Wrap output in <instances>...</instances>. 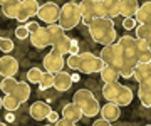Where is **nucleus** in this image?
Returning <instances> with one entry per match:
<instances>
[{
	"label": "nucleus",
	"instance_id": "obj_1",
	"mask_svg": "<svg viewBox=\"0 0 151 126\" xmlns=\"http://www.w3.org/2000/svg\"><path fill=\"white\" fill-rule=\"evenodd\" d=\"M87 27H89V35L92 37V40L96 44L106 45V44H111V42H116V39H118V32L114 29L113 19L96 17Z\"/></svg>",
	"mask_w": 151,
	"mask_h": 126
},
{
	"label": "nucleus",
	"instance_id": "obj_2",
	"mask_svg": "<svg viewBox=\"0 0 151 126\" xmlns=\"http://www.w3.org/2000/svg\"><path fill=\"white\" fill-rule=\"evenodd\" d=\"M103 98L106 101H113V103L119 104V106H129L133 103L134 94L131 91V88L116 82H104L103 86Z\"/></svg>",
	"mask_w": 151,
	"mask_h": 126
},
{
	"label": "nucleus",
	"instance_id": "obj_3",
	"mask_svg": "<svg viewBox=\"0 0 151 126\" xmlns=\"http://www.w3.org/2000/svg\"><path fill=\"white\" fill-rule=\"evenodd\" d=\"M72 101L82 109V114L86 116V118L97 116L99 111H101L99 101H97L96 96H94L92 91H89V89H77V91L74 93Z\"/></svg>",
	"mask_w": 151,
	"mask_h": 126
},
{
	"label": "nucleus",
	"instance_id": "obj_4",
	"mask_svg": "<svg viewBox=\"0 0 151 126\" xmlns=\"http://www.w3.org/2000/svg\"><path fill=\"white\" fill-rule=\"evenodd\" d=\"M79 22H81V9H79V4L67 0V4L60 7L57 24L64 30H72Z\"/></svg>",
	"mask_w": 151,
	"mask_h": 126
},
{
	"label": "nucleus",
	"instance_id": "obj_5",
	"mask_svg": "<svg viewBox=\"0 0 151 126\" xmlns=\"http://www.w3.org/2000/svg\"><path fill=\"white\" fill-rule=\"evenodd\" d=\"M79 9H81V22L84 25H89L96 17H104L101 0H82L79 4Z\"/></svg>",
	"mask_w": 151,
	"mask_h": 126
},
{
	"label": "nucleus",
	"instance_id": "obj_6",
	"mask_svg": "<svg viewBox=\"0 0 151 126\" xmlns=\"http://www.w3.org/2000/svg\"><path fill=\"white\" fill-rule=\"evenodd\" d=\"M79 57H81L79 71L84 72V74H96L104 66V60L101 57L94 55L92 52H79Z\"/></svg>",
	"mask_w": 151,
	"mask_h": 126
},
{
	"label": "nucleus",
	"instance_id": "obj_7",
	"mask_svg": "<svg viewBox=\"0 0 151 126\" xmlns=\"http://www.w3.org/2000/svg\"><path fill=\"white\" fill-rule=\"evenodd\" d=\"M101 59L104 60V64H109V66L114 67H121V62H123V54H121V47L116 42H111V44H106L101 49Z\"/></svg>",
	"mask_w": 151,
	"mask_h": 126
},
{
	"label": "nucleus",
	"instance_id": "obj_8",
	"mask_svg": "<svg viewBox=\"0 0 151 126\" xmlns=\"http://www.w3.org/2000/svg\"><path fill=\"white\" fill-rule=\"evenodd\" d=\"M44 66H45V71L49 72H57V71H62V67L65 66V59H64V54H60L57 49H52L47 52V55L44 57Z\"/></svg>",
	"mask_w": 151,
	"mask_h": 126
},
{
	"label": "nucleus",
	"instance_id": "obj_9",
	"mask_svg": "<svg viewBox=\"0 0 151 126\" xmlns=\"http://www.w3.org/2000/svg\"><path fill=\"white\" fill-rule=\"evenodd\" d=\"M59 12H60V7L54 2H45L44 5L39 7L37 10V17L40 19V22H45V24H54L57 22L59 19Z\"/></svg>",
	"mask_w": 151,
	"mask_h": 126
},
{
	"label": "nucleus",
	"instance_id": "obj_10",
	"mask_svg": "<svg viewBox=\"0 0 151 126\" xmlns=\"http://www.w3.org/2000/svg\"><path fill=\"white\" fill-rule=\"evenodd\" d=\"M39 7L40 5L37 0H20V9L17 12L15 20L17 22H27L30 17L37 15Z\"/></svg>",
	"mask_w": 151,
	"mask_h": 126
},
{
	"label": "nucleus",
	"instance_id": "obj_11",
	"mask_svg": "<svg viewBox=\"0 0 151 126\" xmlns=\"http://www.w3.org/2000/svg\"><path fill=\"white\" fill-rule=\"evenodd\" d=\"M30 44L35 47V49H45L50 45V39H49V32L45 27H39L35 32H32L30 35Z\"/></svg>",
	"mask_w": 151,
	"mask_h": 126
},
{
	"label": "nucleus",
	"instance_id": "obj_12",
	"mask_svg": "<svg viewBox=\"0 0 151 126\" xmlns=\"http://www.w3.org/2000/svg\"><path fill=\"white\" fill-rule=\"evenodd\" d=\"M19 72V62L12 55H4L0 57V76H15Z\"/></svg>",
	"mask_w": 151,
	"mask_h": 126
},
{
	"label": "nucleus",
	"instance_id": "obj_13",
	"mask_svg": "<svg viewBox=\"0 0 151 126\" xmlns=\"http://www.w3.org/2000/svg\"><path fill=\"white\" fill-rule=\"evenodd\" d=\"M50 106H49V103H45V101H35V103L30 104V108H29V113H30V116H32L35 121H44L47 120V114L50 113Z\"/></svg>",
	"mask_w": 151,
	"mask_h": 126
},
{
	"label": "nucleus",
	"instance_id": "obj_14",
	"mask_svg": "<svg viewBox=\"0 0 151 126\" xmlns=\"http://www.w3.org/2000/svg\"><path fill=\"white\" fill-rule=\"evenodd\" d=\"M60 116H62V118H65L67 121H70L72 125H76L77 121H81V118H82L84 114H82V109H81V108H79V106H77V104L72 101V103H67L64 108H62V113H60Z\"/></svg>",
	"mask_w": 151,
	"mask_h": 126
},
{
	"label": "nucleus",
	"instance_id": "obj_15",
	"mask_svg": "<svg viewBox=\"0 0 151 126\" xmlns=\"http://www.w3.org/2000/svg\"><path fill=\"white\" fill-rule=\"evenodd\" d=\"M70 86H72V77H70L69 72H64V71H57L54 72V86L57 91L60 93H65V91H69Z\"/></svg>",
	"mask_w": 151,
	"mask_h": 126
},
{
	"label": "nucleus",
	"instance_id": "obj_16",
	"mask_svg": "<svg viewBox=\"0 0 151 126\" xmlns=\"http://www.w3.org/2000/svg\"><path fill=\"white\" fill-rule=\"evenodd\" d=\"M101 116L103 118H106L108 121H116L119 120V116H121V106L116 103H113V101H108V103L104 104V106H101Z\"/></svg>",
	"mask_w": 151,
	"mask_h": 126
},
{
	"label": "nucleus",
	"instance_id": "obj_17",
	"mask_svg": "<svg viewBox=\"0 0 151 126\" xmlns=\"http://www.w3.org/2000/svg\"><path fill=\"white\" fill-rule=\"evenodd\" d=\"M139 84V91H138V98H139L141 104L146 108H151V77L143 79L138 82Z\"/></svg>",
	"mask_w": 151,
	"mask_h": 126
},
{
	"label": "nucleus",
	"instance_id": "obj_18",
	"mask_svg": "<svg viewBox=\"0 0 151 126\" xmlns=\"http://www.w3.org/2000/svg\"><path fill=\"white\" fill-rule=\"evenodd\" d=\"M138 0H119V15L123 17H134L138 12Z\"/></svg>",
	"mask_w": 151,
	"mask_h": 126
},
{
	"label": "nucleus",
	"instance_id": "obj_19",
	"mask_svg": "<svg viewBox=\"0 0 151 126\" xmlns=\"http://www.w3.org/2000/svg\"><path fill=\"white\" fill-rule=\"evenodd\" d=\"M99 76H101V79H103L104 82H116L119 81V69L114 66H109V64H104L103 69L99 71Z\"/></svg>",
	"mask_w": 151,
	"mask_h": 126
},
{
	"label": "nucleus",
	"instance_id": "obj_20",
	"mask_svg": "<svg viewBox=\"0 0 151 126\" xmlns=\"http://www.w3.org/2000/svg\"><path fill=\"white\" fill-rule=\"evenodd\" d=\"M12 94H14L20 103H25V101L30 98V86H29V81H19L15 89L12 91Z\"/></svg>",
	"mask_w": 151,
	"mask_h": 126
},
{
	"label": "nucleus",
	"instance_id": "obj_21",
	"mask_svg": "<svg viewBox=\"0 0 151 126\" xmlns=\"http://www.w3.org/2000/svg\"><path fill=\"white\" fill-rule=\"evenodd\" d=\"M101 2H103L104 17L114 20L119 15V0H101Z\"/></svg>",
	"mask_w": 151,
	"mask_h": 126
},
{
	"label": "nucleus",
	"instance_id": "obj_22",
	"mask_svg": "<svg viewBox=\"0 0 151 126\" xmlns=\"http://www.w3.org/2000/svg\"><path fill=\"white\" fill-rule=\"evenodd\" d=\"M133 77L138 82L143 81V79L151 77V64L150 62H138L134 67V71H133Z\"/></svg>",
	"mask_w": 151,
	"mask_h": 126
},
{
	"label": "nucleus",
	"instance_id": "obj_23",
	"mask_svg": "<svg viewBox=\"0 0 151 126\" xmlns=\"http://www.w3.org/2000/svg\"><path fill=\"white\" fill-rule=\"evenodd\" d=\"M134 19L138 24H146L151 20V2H145L138 7V12L134 14Z\"/></svg>",
	"mask_w": 151,
	"mask_h": 126
},
{
	"label": "nucleus",
	"instance_id": "obj_24",
	"mask_svg": "<svg viewBox=\"0 0 151 126\" xmlns=\"http://www.w3.org/2000/svg\"><path fill=\"white\" fill-rule=\"evenodd\" d=\"M19 9H20V0H7L5 4H2V12L7 19H15Z\"/></svg>",
	"mask_w": 151,
	"mask_h": 126
},
{
	"label": "nucleus",
	"instance_id": "obj_25",
	"mask_svg": "<svg viewBox=\"0 0 151 126\" xmlns=\"http://www.w3.org/2000/svg\"><path fill=\"white\" fill-rule=\"evenodd\" d=\"M136 37L138 39H145L148 45L151 49V20L146 24H136Z\"/></svg>",
	"mask_w": 151,
	"mask_h": 126
},
{
	"label": "nucleus",
	"instance_id": "obj_26",
	"mask_svg": "<svg viewBox=\"0 0 151 126\" xmlns=\"http://www.w3.org/2000/svg\"><path fill=\"white\" fill-rule=\"evenodd\" d=\"M70 45H72V40H70V39L64 34L62 37H59V39L54 42V44H52V47H54V49H57L60 54H69Z\"/></svg>",
	"mask_w": 151,
	"mask_h": 126
},
{
	"label": "nucleus",
	"instance_id": "obj_27",
	"mask_svg": "<svg viewBox=\"0 0 151 126\" xmlns=\"http://www.w3.org/2000/svg\"><path fill=\"white\" fill-rule=\"evenodd\" d=\"M20 101L14 96V94H5V98H2V106L5 108L7 111H15L20 108Z\"/></svg>",
	"mask_w": 151,
	"mask_h": 126
},
{
	"label": "nucleus",
	"instance_id": "obj_28",
	"mask_svg": "<svg viewBox=\"0 0 151 126\" xmlns=\"http://www.w3.org/2000/svg\"><path fill=\"white\" fill-rule=\"evenodd\" d=\"M17 86V79L14 76H7L2 79V82H0V91L5 94H12V91L15 89Z\"/></svg>",
	"mask_w": 151,
	"mask_h": 126
},
{
	"label": "nucleus",
	"instance_id": "obj_29",
	"mask_svg": "<svg viewBox=\"0 0 151 126\" xmlns=\"http://www.w3.org/2000/svg\"><path fill=\"white\" fill-rule=\"evenodd\" d=\"M54 86V74L52 72H42V77H40V81H39V89L40 91H45V89H50Z\"/></svg>",
	"mask_w": 151,
	"mask_h": 126
},
{
	"label": "nucleus",
	"instance_id": "obj_30",
	"mask_svg": "<svg viewBox=\"0 0 151 126\" xmlns=\"http://www.w3.org/2000/svg\"><path fill=\"white\" fill-rule=\"evenodd\" d=\"M40 77H42V71L39 67H32V69L27 71V81L32 82V84H39Z\"/></svg>",
	"mask_w": 151,
	"mask_h": 126
},
{
	"label": "nucleus",
	"instance_id": "obj_31",
	"mask_svg": "<svg viewBox=\"0 0 151 126\" xmlns=\"http://www.w3.org/2000/svg\"><path fill=\"white\" fill-rule=\"evenodd\" d=\"M65 64L72 71H79V66H81V57H79V54H69V57L65 59Z\"/></svg>",
	"mask_w": 151,
	"mask_h": 126
},
{
	"label": "nucleus",
	"instance_id": "obj_32",
	"mask_svg": "<svg viewBox=\"0 0 151 126\" xmlns=\"http://www.w3.org/2000/svg\"><path fill=\"white\" fill-rule=\"evenodd\" d=\"M0 50L4 54H9L14 50V42H12L9 37H0Z\"/></svg>",
	"mask_w": 151,
	"mask_h": 126
},
{
	"label": "nucleus",
	"instance_id": "obj_33",
	"mask_svg": "<svg viewBox=\"0 0 151 126\" xmlns=\"http://www.w3.org/2000/svg\"><path fill=\"white\" fill-rule=\"evenodd\" d=\"M29 35H30V34H29L25 24H24V25H19V27L15 29V37L19 39V40H24V39H27Z\"/></svg>",
	"mask_w": 151,
	"mask_h": 126
},
{
	"label": "nucleus",
	"instance_id": "obj_34",
	"mask_svg": "<svg viewBox=\"0 0 151 126\" xmlns=\"http://www.w3.org/2000/svg\"><path fill=\"white\" fill-rule=\"evenodd\" d=\"M150 59H151V49L150 47L139 49V62H150Z\"/></svg>",
	"mask_w": 151,
	"mask_h": 126
},
{
	"label": "nucleus",
	"instance_id": "obj_35",
	"mask_svg": "<svg viewBox=\"0 0 151 126\" xmlns=\"http://www.w3.org/2000/svg\"><path fill=\"white\" fill-rule=\"evenodd\" d=\"M136 19L134 17H124V20H123V27L126 29V30H131V29H134L136 27Z\"/></svg>",
	"mask_w": 151,
	"mask_h": 126
},
{
	"label": "nucleus",
	"instance_id": "obj_36",
	"mask_svg": "<svg viewBox=\"0 0 151 126\" xmlns=\"http://www.w3.org/2000/svg\"><path fill=\"white\" fill-rule=\"evenodd\" d=\"M25 27H27V30H29V34H32V32H35L39 27H40V24L39 22H25Z\"/></svg>",
	"mask_w": 151,
	"mask_h": 126
},
{
	"label": "nucleus",
	"instance_id": "obj_37",
	"mask_svg": "<svg viewBox=\"0 0 151 126\" xmlns=\"http://www.w3.org/2000/svg\"><path fill=\"white\" fill-rule=\"evenodd\" d=\"M57 120H59V113H57V111H52V109H50V113L47 114V121H50V123H55Z\"/></svg>",
	"mask_w": 151,
	"mask_h": 126
},
{
	"label": "nucleus",
	"instance_id": "obj_38",
	"mask_svg": "<svg viewBox=\"0 0 151 126\" xmlns=\"http://www.w3.org/2000/svg\"><path fill=\"white\" fill-rule=\"evenodd\" d=\"M109 125H111V121H108L106 118H103V116H101L99 120L94 121V126H109Z\"/></svg>",
	"mask_w": 151,
	"mask_h": 126
},
{
	"label": "nucleus",
	"instance_id": "obj_39",
	"mask_svg": "<svg viewBox=\"0 0 151 126\" xmlns=\"http://www.w3.org/2000/svg\"><path fill=\"white\" fill-rule=\"evenodd\" d=\"M15 121V114H14V111H9L5 114V123H14Z\"/></svg>",
	"mask_w": 151,
	"mask_h": 126
},
{
	"label": "nucleus",
	"instance_id": "obj_40",
	"mask_svg": "<svg viewBox=\"0 0 151 126\" xmlns=\"http://www.w3.org/2000/svg\"><path fill=\"white\" fill-rule=\"evenodd\" d=\"M70 77H72V82H77L79 79H81V76H79V74H72Z\"/></svg>",
	"mask_w": 151,
	"mask_h": 126
},
{
	"label": "nucleus",
	"instance_id": "obj_41",
	"mask_svg": "<svg viewBox=\"0 0 151 126\" xmlns=\"http://www.w3.org/2000/svg\"><path fill=\"white\" fill-rule=\"evenodd\" d=\"M7 0H0V5H2V4H5Z\"/></svg>",
	"mask_w": 151,
	"mask_h": 126
},
{
	"label": "nucleus",
	"instance_id": "obj_42",
	"mask_svg": "<svg viewBox=\"0 0 151 126\" xmlns=\"http://www.w3.org/2000/svg\"><path fill=\"white\" fill-rule=\"evenodd\" d=\"M2 108H4V106H2V98H0V109H2Z\"/></svg>",
	"mask_w": 151,
	"mask_h": 126
},
{
	"label": "nucleus",
	"instance_id": "obj_43",
	"mask_svg": "<svg viewBox=\"0 0 151 126\" xmlns=\"http://www.w3.org/2000/svg\"><path fill=\"white\" fill-rule=\"evenodd\" d=\"M4 125H5V123H4V121H0V126H4Z\"/></svg>",
	"mask_w": 151,
	"mask_h": 126
},
{
	"label": "nucleus",
	"instance_id": "obj_44",
	"mask_svg": "<svg viewBox=\"0 0 151 126\" xmlns=\"http://www.w3.org/2000/svg\"><path fill=\"white\" fill-rule=\"evenodd\" d=\"M69 2H77V0H69Z\"/></svg>",
	"mask_w": 151,
	"mask_h": 126
},
{
	"label": "nucleus",
	"instance_id": "obj_45",
	"mask_svg": "<svg viewBox=\"0 0 151 126\" xmlns=\"http://www.w3.org/2000/svg\"><path fill=\"white\" fill-rule=\"evenodd\" d=\"M150 64H151V59H150Z\"/></svg>",
	"mask_w": 151,
	"mask_h": 126
}]
</instances>
